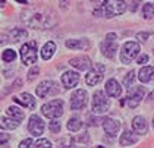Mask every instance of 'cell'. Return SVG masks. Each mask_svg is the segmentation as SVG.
I'll return each mask as SVG.
<instances>
[{"mask_svg":"<svg viewBox=\"0 0 154 148\" xmlns=\"http://www.w3.org/2000/svg\"><path fill=\"white\" fill-rule=\"evenodd\" d=\"M6 114L8 116H11L12 119H15V120H18V122H21V120H24L25 117V113L24 110H21L19 107H9L8 110H6Z\"/></svg>","mask_w":154,"mask_h":148,"instance_id":"21","label":"cell"},{"mask_svg":"<svg viewBox=\"0 0 154 148\" xmlns=\"http://www.w3.org/2000/svg\"><path fill=\"white\" fill-rule=\"evenodd\" d=\"M101 8H103L104 16L113 18V16L122 15L126 11V3H125V0H106L101 5Z\"/></svg>","mask_w":154,"mask_h":148,"instance_id":"1","label":"cell"},{"mask_svg":"<svg viewBox=\"0 0 154 148\" xmlns=\"http://www.w3.org/2000/svg\"><path fill=\"white\" fill-rule=\"evenodd\" d=\"M91 2H94V3H97V2H100V0H91Z\"/></svg>","mask_w":154,"mask_h":148,"instance_id":"38","label":"cell"},{"mask_svg":"<svg viewBox=\"0 0 154 148\" xmlns=\"http://www.w3.org/2000/svg\"><path fill=\"white\" fill-rule=\"evenodd\" d=\"M106 92L107 95H110L113 98H118L122 94V87L119 85V82L116 79H109L106 84Z\"/></svg>","mask_w":154,"mask_h":148,"instance_id":"14","label":"cell"},{"mask_svg":"<svg viewBox=\"0 0 154 148\" xmlns=\"http://www.w3.org/2000/svg\"><path fill=\"white\" fill-rule=\"evenodd\" d=\"M88 103V94L84 90H76L71 97V109L72 110H81Z\"/></svg>","mask_w":154,"mask_h":148,"instance_id":"7","label":"cell"},{"mask_svg":"<svg viewBox=\"0 0 154 148\" xmlns=\"http://www.w3.org/2000/svg\"><path fill=\"white\" fill-rule=\"evenodd\" d=\"M32 147H35V148H48V147H51V144H50V141H48V139H38L37 142L32 144Z\"/></svg>","mask_w":154,"mask_h":148,"instance_id":"29","label":"cell"},{"mask_svg":"<svg viewBox=\"0 0 154 148\" xmlns=\"http://www.w3.org/2000/svg\"><path fill=\"white\" fill-rule=\"evenodd\" d=\"M110 103L107 100V97L104 95L103 91H97L93 97V112L95 114H103L109 112Z\"/></svg>","mask_w":154,"mask_h":148,"instance_id":"5","label":"cell"},{"mask_svg":"<svg viewBox=\"0 0 154 148\" xmlns=\"http://www.w3.org/2000/svg\"><path fill=\"white\" fill-rule=\"evenodd\" d=\"M138 53H140V44L138 43H135V41L125 43L123 47H122V51H120V60H122V63H125V65L131 63L135 57L138 56Z\"/></svg>","mask_w":154,"mask_h":148,"instance_id":"3","label":"cell"},{"mask_svg":"<svg viewBox=\"0 0 154 148\" xmlns=\"http://www.w3.org/2000/svg\"><path fill=\"white\" fill-rule=\"evenodd\" d=\"M13 101L22 104V106H25L29 110H34L35 109V98H32V95H29L28 92H24L21 97H13Z\"/></svg>","mask_w":154,"mask_h":148,"instance_id":"16","label":"cell"},{"mask_svg":"<svg viewBox=\"0 0 154 148\" xmlns=\"http://www.w3.org/2000/svg\"><path fill=\"white\" fill-rule=\"evenodd\" d=\"M32 144H34V142H32V139H29V138H28V139H24V141L21 142V145H19V147L21 148H28V147H32Z\"/></svg>","mask_w":154,"mask_h":148,"instance_id":"33","label":"cell"},{"mask_svg":"<svg viewBox=\"0 0 154 148\" xmlns=\"http://www.w3.org/2000/svg\"><path fill=\"white\" fill-rule=\"evenodd\" d=\"M148 32H140V34H137V38L140 40V41H145L147 38H148Z\"/></svg>","mask_w":154,"mask_h":148,"instance_id":"34","label":"cell"},{"mask_svg":"<svg viewBox=\"0 0 154 148\" xmlns=\"http://www.w3.org/2000/svg\"><path fill=\"white\" fill-rule=\"evenodd\" d=\"M44 128H46V125H44V122H43V119H41L40 116L32 114V116L29 117V122H28V131H29L34 137L43 135Z\"/></svg>","mask_w":154,"mask_h":148,"instance_id":"9","label":"cell"},{"mask_svg":"<svg viewBox=\"0 0 154 148\" xmlns=\"http://www.w3.org/2000/svg\"><path fill=\"white\" fill-rule=\"evenodd\" d=\"M103 128L106 131V134L109 137H116L120 131V123L115 119H104L103 120Z\"/></svg>","mask_w":154,"mask_h":148,"instance_id":"13","label":"cell"},{"mask_svg":"<svg viewBox=\"0 0 154 148\" xmlns=\"http://www.w3.org/2000/svg\"><path fill=\"white\" fill-rule=\"evenodd\" d=\"M134 79H135V72H134V70H131V72L126 73V76H125V79H123V85H125V87H128V88H131V85H132Z\"/></svg>","mask_w":154,"mask_h":148,"instance_id":"28","label":"cell"},{"mask_svg":"<svg viewBox=\"0 0 154 148\" xmlns=\"http://www.w3.org/2000/svg\"><path fill=\"white\" fill-rule=\"evenodd\" d=\"M137 141H138V137H135V135L131 134V132H125V134L120 137V145H123V147H129V145L137 144Z\"/></svg>","mask_w":154,"mask_h":148,"instance_id":"22","label":"cell"},{"mask_svg":"<svg viewBox=\"0 0 154 148\" xmlns=\"http://www.w3.org/2000/svg\"><path fill=\"white\" fill-rule=\"evenodd\" d=\"M142 16H144L145 19L154 18V5H151V3L144 5V8H142Z\"/></svg>","mask_w":154,"mask_h":148,"instance_id":"26","label":"cell"},{"mask_svg":"<svg viewBox=\"0 0 154 148\" xmlns=\"http://www.w3.org/2000/svg\"><path fill=\"white\" fill-rule=\"evenodd\" d=\"M0 125H2V129H15V128H18L19 122L12 119L11 116H8V117H2Z\"/></svg>","mask_w":154,"mask_h":148,"instance_id":"23","label":"cell"},{"mask_svg":"<svg viewBox=\"0 0 154 148\" xmlns=\"http://www.w3.org/2000/svg\"><path fill=\"white\" fill-rule=\"evenodd\" d=\"M148 100H150V101H153V100H154V91L151 92V94H150V97H148Z\"/></svg>","mask_w":154,"mask_h":148,"instance_id":"37","label":"cell"},{"mask_svg":"<svg viewBox=\"0 0 154 148\" xmlns=\"http://www.w3.org/2000/svg\"><path fill=\"white\" fill-rule=\"evenodd\" d=\"M21 59L25 65H32L37 62V43L29 41L21 47Z\"/></svg>","mask_w":154,"mask_h":148,"instance_id":"4","label":"cell"},{"mask_svg":"<svg viewBox=\"0 0 154 148\" xmlns=\"http://www.w3.org/2000/svg\"><path fill=\"white\" fill-rule=\"evenodd\" d=\"M132 129H134L137 134H140V135L147 134V122H145V119H144L142 116L134 117V120H132Z\"/></svg>","mask_w":154,"mask_h":148,"instance_id":"17","label":"cell"},{"mask_svg":"<svg viewBox=\"0 0 154 148\" xmlns=\"http://www.w3.org/2000/svg\"><path fill=\"white\" fill-rule=\"evenodd\" d=\"M103 73H104V66L101 65H95V68L93 70L88 72V75L85 76V82L90 87H94L97 84H100L103 79Z\"/></svg>","mask_w":154,"mask_h":148,"instance_id":"10","label":"cell"},{"mask_svg":"<svg viewBox=\"0 0 154 148\" xmlns=\"http://www.w3.org/2000/svg\"><path fill=\"white\" fill-rule=\"evenodd\" d=\"M144 94H145V90H144L142 87H138V88H135V90L129 91V95H128V98H126V101H128V104H129V107H137V106L141 103Z\"/></svg>","mask_w":154,"mask_h":148,"instance_id":"12","label":"cell"},{"mask_svg":"<svg viewBox=\"0 0 154 148\" xmlns=\"http://www.w3.org/2000/svg\"><path fill=\"white\" fill-rule=\"evenodd\" d=\"M66 47L68 48H75V50H87V48H90V43H88V40H66Z\"/></svg>","mask_w":154,"mask_h":148,"instance_id":"18","label":"cell"},{"mask_svg":"<svg viewBox=\"0 0 154 148\" xmlns=\"http://www.w3.org/2000/svg\"><path fill=\"white\" fill-rule=\"evenodd\" d=\"M41 113L48 119H57L63 114V101L62 100H51L41 107Z\"/></svg>","mask_w":154,"mask_h":148,"instance_id":"2","label":"cell"},{"mask_svg":"<svg viewBox=\"0 0 154 148\" xmlns=\"http://www.w3.org/2000/svg\"><path fill=\"white\" fill-rule=\"evenodd\" d=\"M59 84L54 82V81H43L38 87H37V95L40 98H44V97H48V95H54L59 92Z\"/></svg>","mask_w":154,"mask_h":148,"instance_id":"6","label":"cell"},{"mask_svg":"<svg viewBox=\"0 0 154 148\" xmlns=\"http://www.w3.org/2000/svg\"><path fill=\"white\" fill-rule=\"evenodd\" d=\"M147 62H148V56H147V54H142V56L138 57V63H140V65H144V63H147Z\"/></svg>","mask_w":154,"mask_h":148,"instance_id":"35","label":"cell"},{"mask_svg":"<svg viewBox=\"0 0 154 148\" xmlns=\"http://www.w3.org/2000/svg\"><path fill=\"white\" fill-rule=\"evenodd\" d=\"M79 82V75H78V72H65L63 75H62V84H63V87L65 88H73V87H76V84Z\"/></svg>","mask_w":154,"mask_h":148,"instance_id":"11","label":"cell"},{"mask_svg":"<svg viewBox=\"0 0 154 148\" xmlns=\"http://www.w3.org/2000/svg\"><path fill=\"white\" fill-rule=\"evenodd\" d=\"M154 79V68H150V66H144V68L140 70V81L147 84L150 81Z\"/></svg>","mask_w":154,"mask_h":148,"instance_id":"20","label":"cell"},{"mask_svg":"<svg viewBox=\"0 0 154 148\" xmlns=\"http://www.w3.org/2000/svg\"><path fill=\"white\" fill-rule=\"evenodd\" d=\"M54 51H56V44L53 41H48V43L44 44L43 50H41V57L44 60H50L53 57V54H54Z\"/></svg>","mask_w":154,"mask_h":148,"instance_id":"19","label":"cell"},{"mask_svg":"<svg viewBox=\"0 0 154 148\" xmlns=\"http://www.w3.org/2000/svg\"><path fill=\"white\" fill-rule=\"evenodd\" d=\"M26 35H28V32L25 29H22V28H15L13 31H11V40L12 41H21V40L26 38Z\"/></svg>","mask_w":154,"mask_h":148,"instance_id":"24","label":"cell"},{"mask_svg":"<svg viewBox=\"0 0 154 148\" xmlns=\"http://www.w3.org/2000/svg\"><path fill=\"white\" fill-rule=\"evenodd\" d=\"M115 40H116V34H107L106 41L101 44V51L109 59H113L116 51H118V44H116Z\"/></svg>","mask_w":154,"mask_h":148,"instance_id":"8","label":"cell"},{"mask_svg":"<svg viewBox=\"0 0 154 148\" xmlns=\"http://www.w3.org/2000/svg\"><path fill=\"white\" fill-rule=\"evenodd\" d=\"M8 139H9V137H8L6 134H2V138H0V142H2V145H5V144L8 142Z\"/></svg>","mask_w":154,"mask_h":148,"instance_id":"36","label":"cell"},{"mask_svg":"<svg viewBox=\"0 0 154 148\" xmlns=\"http://www.w3.org/2000/svg\"><path fill=\"white\" fill-rule=\"evenodd\" d=\"M141 2H142V0H129V3H131L129 9L132 12H135V11H137V8H138V3H141Z\"/></svg>","mask_w":154,"mask_h":148,"instance_id":"32","label":"cell"},{"mask_svg":"<svg viewBox=\"0 0 154 148\" xmlns=\"http://www.w3.org/2000/svg\"><path fill=\"white\" fill-rule=\"evenodd\" d=\"M38 73H40V69L37 68V66H34V68L28 72V81H34L35 76H38Z\"/></svg>","mask_w":154,"mask_h":148,"instance_id":"31","label":"cell"},{"mask_svg":"<svg viewBox=\"0 0 154 148\" xmlns=\"http://www.w3.org/2000/svg\"><path fill=\"white\" fill-rule=\"evenodd\" d=\"M69 63H71L73 68L78 69V70H87V69H90V66H91V60L87 56L73 57V59H71Z\"/></svg>","mask_w":154,"mask_h":148,"instance_id":"15","label":"cell"},{"mask_svg":"<svg viewBox=\"0 0 154 148\" xmlns=\"http://www.w3.org/2000/svg\"><path fill=\"white\" fill-rule=\"evenodd\" d=\"M2 59H3V62L11 63V62H13V60L16 59V53H15L13 50H11V48H8V50H5V51H3V56H2Z\"/></svg>","mask_w":154,"mask_h":148,"instance_id":"27","label":"cell"},{"mask_svg":"<svg viewBox=\"0 0 154 148\" xmlns=\"http://www.w3.org/2000/svg\"><path fill=\"white\" fill-rule=\"evenodd\" d=\"M81 128H82V122H81L78 117H72V119H69V122H68V129H69V131H72V132H78Z\"/></svg>","mask_w":154,"mask_h":148,"instance_id":"25","label":"cell"},{"mask_svg":"<svg viewBox=\"0 0 154 148\" xmlns=\"http://www.w3.org/2000/svg\"><path fill=\"white\" fill-rule=\"evenodd\" d=\"M60 122L59 120H51L50 123H48V129L53 132V134H57V132H60Z\"/></svg>","mask_w":154,"mask_h":148,"instance_id":"30","label":"cell"}]
</instances>
